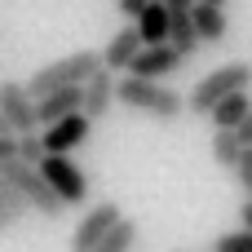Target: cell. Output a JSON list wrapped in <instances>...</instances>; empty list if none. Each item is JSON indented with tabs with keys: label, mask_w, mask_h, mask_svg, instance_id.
I'll use <instances>...</instances> for the list:
<instances>
[{
	"label": "cell",
	"mask_w": 252,
	"mask_h": 252,
	"mask_svg": "<svg viewBox=\"0 0 252 252\" xmlns=\"http://www.w3.org/2000/svg\"><path fill=\"white\" fill-rule=\"evenodd\" d=\"M115 102H120V106H128V111H137V115L164 120V124H173V120H182V115H186V97H182L177 89H168L164 80L133 75V71H124V75L115 80Z\"/></svg>",
	"instance_id": "obj_1"
},
{
	"label": "cell",
	"mask_w": 252,
	"mask_h": 252,
	"mask_svg": "<svg viewBox=\"0 0 252 252\" xmlns=\"http://www.w3.org/2000/svg\"><path fill=\"white\" fill-rule=\"evenodd\" d=\"M0 182H4V186H13V190L27 199V208H31V213H40L44 221H58V217L66 213L62 195L44 182L40 164H27V159H4V164H0Z\"/></svg>",
	"instance_id": "obj_2"
},
{
	"label": "cell",
	"mask_w": 252,
	"mask_h": 252,
	"mask_svg": "<svg viewBox=\"0 0 252 252\" xmlns=\"http://www.w3.org/2000/svg\"><path fill=\"white\" fill-rule=\"evenodd\" d=\"M235 89H252V62H226V66H217V71H208L190 93H186V111L190 115H208L226 93H235Z\"/></svg>",
	"instance_id": "obj_3"
},
{
	"label": "cell",
	"mask_w": 252,
	"mask_h": 252,
	"mask_svg": "<svg viewBox=\"0 0 252 252\" xmlns=\"http://www.w3.org/2000/svg\"><path fill=\"white\" fill-rule=\"evenodd\" d=\"M97 66H102V53H97V49H80V53H66V58H58V62L40 66V71L27 80V89H31V97H44V93H53V89L84 84Z\"/></svg>",
	"instance_id": "obj_4"
},
{
	"label": "cell",
	"mask_w": 252,
	"mask_h": 252,
	"mask_svg": "<svg viewBox=\"0 0 252 252\" xmlns=\"http://www.w3.org/2000/svg\"><path fill=\"white\" fill-rule=\"evenodd\" d=\"M40 173H44V182L62 195V204L66 208H75V204H84L89 199V177H84V168L71 159V155H44L40 159Z\"/></svg>",
	"instance_id": "obj_5"
},
{
	"label": "cell",
	"mask_w": 252,
	"mask_h": 252,
	"mask_svg": "<svg viewBox=\"0 0 252 252\" xmlns=\"http://www.w3.org/2000/svg\"><path fill=\"white\" fill-rule=\"evenodd\" d=\"M124 213H120V204L115 199H102V204H93L84 217H80V226L71 230V252H93L111 230H115V221H120Z\"/></svg>",
	"instance_id": "obj_6"
},
{
	"label": "cell",
	"mask_w": 252,
	"mask_h": 252,
	"mask_svg": "<svg viewBox=\"0 0 252 252\" xmlns=\"http://www.w3.org/2000/svg\"><path fill=\"white\" fill-rule=\"evenodd\" d=\"M0 115L9 120L13 133H35V128H40L35 97H31V89L18 84V80H4V84H0Z\"/></svg>",
	"instance_id": "obj_7"
},
{
	"label": "cell",
	"mask_w": 252,
	"mask_h": 252,
	"mask_svg": "<svg viewBox=\"0 0 252 252\" xmlns=\"http://www.w3.org/2000/svg\"><path fill=\"white\" fill-rule=\"evenodd\" d=\"M89 133H93V120H89L84 111H71V115L44 124L40 137H44V151H53V155H71V151H80V146L89 142Z\"/></svg>",
	"instance_id": "obj_8"
},
{
	"label": "cell",
	"mask_w": 252,
	"mask_h": 252,
	"mask_svg": "<svg viewBox=\"0 0 252 252\" xmlns=\"http://www.w3.org/2000/svg\"><path fill=\"white\" fill-rule=\"evenodd\" d=\"M182 62H186V53L164 40V44H142V53L128 62V71L146 75V80H168L173 71H182Z\"/></svg>",
	"instance_id": "obj_9"
},
{
	"label": "cell",
	"mask_w": 252,
	"mask_h": 252,
	"mask_svg": "<svg viewBox=\"0 0 252 252\" xmlns=\"http://www.w3.org/2000/svg\"><path fill=\"white\" fill-rule=\"evenodd\" d=\"M111 106H115V71H106V66H97L89 80H84V115L97 124V120H106L111 115Z\"/></svg>",
	"instance_id": "obj_10"
},
{
	"label": "cell",
	"mask_w": 252,
	"mask_h": 252,
	"mask_svg": "<svg viewBox=\"0 0 252 252\" xmlns=\"http://www.w3.org/2000/svg\"><path fill=\"white\" fill-rule=\"evenodd\" d=\"M142 53V31H137V22H128V27H120L111 40H106V49H102V66L106 71H128V62Z\"/></svg>",
	"instance_id": "obj_11"
},
{
	"label": "cell",
	"mask_w": 252,
	"mask_h": 252,
	"mask_svg": "<svg viewBox=\"0 0 252 252\" xmlns=\"http://www.w3.org/2000/svg\"><path fill=\"white\" fill-rule=\"evenodd\" d=\"M80 106H84V84H66V89H53V93L35 97L40 124H53V120H62V115H71V111H80Z\"/></svg>",
	"instance_id": "obj_12"
},
{
	"label": "cell",
	"mask_w": 252,
	"mask_h": 252,
	"mask_svg": "<svg viewBox=\"0 0 252 252\" xmlns=\"http://www.w3.org/2000/svg\"><path fill=\"white\" fill-rule=\"evenodd\" d=\"M190 18H195V31H199V40H204V44H221V40H226V31H230V22H226V4L195 0Z\"/></svg>",
	"instance_id": "obj_13"
},
{
	"label": "cell",
	"mask_w": 252,
	"mask_h": 252,
	"mask_svg": "<svg viewBox=\"0 0 252 252\" xmlns=\"http://www.w3.org/2000/svg\"><path fill=\"white\" fill-rule=\"evenodd\" d=\"M133 22H137V31H142V44H164V40H168V27H173V13H168L164 0H151Z\"/></svg>",
	"instance_id": "obj_14"
},
{
	"label": "cell",
	"mask_w": 252,
	"mask_h": 252,
	"mask_svg": "<svg viewBox=\"0 0 252 252\" xmlns=\"http://www.w3.org/2000/svg\"><path fill=\"white\" fill-rule=\"evenodd\" d=\"M248 111H252L248 89H235V93H226V97H221V102L208 111V120H213V128H239Z\"/></svg>",
	"instance_id": "obj_15"
},
{
	"label": "cell",
	"mask_w": 252,
	"mask_h": 252,
	"mask_svg": "<svg viewBox=\"0 0 252 252\" xmlns=\"http://www.w3.org/2000/svg\"><path fill=\"white\" fill-rule=\"evenodd\" d=\"M239 155H244V142H239V133H235V128H213V159H217L221 168H230V173H235Z\"/></svg>",
	"instance_id": "obj_16"
},
{
	"label": "cell",
	"mask_w": 252,
	"mask_h": 252,
	"mask_svg": "<svg viewBox=\"0 0 252 252\" xmlns=\"http://www.w3.org/2000/svg\"><path fill=\"white\" fill-rule=\"evenodd\" d=\"M168 44H177L186 58H195V49L204 44L199 31H195V18L190 13H173V27H168Z\"/></svg>",
	"instance_id": "obj_17"
},
{
	"label": "cell",
	"mask_w": 252,
	"mask_h": 252,
	"mask_svg": "<svg viewBox=\"0 0 252 252\" xmlns=\"http://www.w3.org/2000/svg\"><path fill=\"white\" fill-rule=\"evenodd\" d=\"M31 208H27V199L13 190V186H4L0 182V230H9V226H18L22 217H27Z\"/></svg>",
	"instance_id": "obj_18"
},
{
	"label": "cell",
	"mask_w": 252,
	"mask_h": 252,
	"mask_svg": "<svg viewBox=\"0 0 252 252\" xmlns=\"http://www.w3.org/2000/svg\"><path fill=\"white\" fill-rule=\"evenodd\" d=\"M133 244H137V221L120 217V221H115V230H111V235H106L93 252H133Z\"/></svg>",
	"instance_id": "obj_19"
},
{
	"label": "cell",
	"mask_w": 252,
	"mask_h": 252,
	"mask_svg": "<svg viewBox=\"0 0 252 252\" xmlns=\"http://www.w3.org/2000/svg\"><path fill=\"white\" fill-rule=\"evenodd\" d=\"M49 151H44V137H40V128L35 133H18V159H27V164H40Z\"/></svg>",
	"instance_id": "obj_20"
},
{
	"label": "cell",
	"mask_w": 252,
	"mask_h": 252,
	"mask_svg": "<svg viewBox=\"0 0 252 252\" xmlns=\"http://www.w3.org/2000/svg\"><path fill=\"white\" fill-rule=\"evenodd\" d=\"M213 252H252V230H244V226H239L235 235H221Z\"/></svg>",
	"instance_id": "obj_21"
},
{
	"label": "cell",
	"mask_w": 252,
	"mask_h": 252,
	"mask_svg": "<svg viewBox=\"0 0 252 252\" xmlns=\"http://www.w3.org/2000/svg\"><path fill=\"white\" fill-rule=\"evenodd\" d=\"M235 182H239L244 195H252V146H244V155H239V164H235Z\"/></svg>",
	"instance_id": "obj_22"
},
{
	"label": "cell",
	"mask_w": 252,
	"mask_h": 252,
	"mask_svg": "<svg viewBox=\"0 0 252 252\" xmlns=\"http://www.w3.org/2000/svg\"><path fill=\"white\" fill-rule=\"evenodd\" d=\"M18 159V133H0V164Z\"/></svg>",
	"instance_id": "obj_23"
},
{
	"label": "cell",
	"mask_w": 252,
	"mask_h": 252,
	"mask_svg": "<svg viewBox=\"0 0 252 252\" xmlns=\"http://www.w3.org/2000/svg\"><path fill=\"white\" fill-rule=\"evenodd\" d=\"M115 4H120V13H124V18L133 22V18H137V13H142V9H146L151 0H115Z\"/></svg>",
	"instance_id": "obj_24"
},
{
	"label": "cell",
	"mask_w": 252,
	"mask_h": 252,
	"mask_svg": "<svg viewBox=\"0 0 252 252\" xmlns=\"http://www.w3.org/2000/svg\"><path fill=\"white\" fill-rule=\"evenodd\" d=\"M235 133H239V142H244V146H252V111L244 115V124H239Z\"/></svg>",
	"instance_id": "obj_25"
},
{
	"label": "cell",
	"mask_w": 252,
	"mask_h": 252,
	"mask_svg": "<svg viewBox=\"0 0 252 252\" xmlns=\"http://www.w3.org/2000/svg\"><path fill=\"white\" fill-rule=\"evenodd\" d=\"M239 226H244V230H252V195L244 199V208H239Z\"/></svg>",
	"instance_id": "obj_26"
},
{
	"label": "cell",
	"mask_w": 252,
	"mask_h": 252,
	"mask_svg": "<svg viewBox=\"0 0 252 252\" xmlns=\"http://www.w3.org/2000/svg\"><path fill=\"white\" fill-rule=\"evenodd\" d=\"M168 4V13H190L195 9V0H164Z\"/></svg>",
	"instance_id": "obj_27"
},
{
	"label": "cell",
	"mask_w": 252,
	"mask_h": 252,
	"mask_svg": "<svg viewBox=\"0 0 252 252\" xmlns=\"http://www.w3.org/2000/svg\"><path fill=\"white\" fill-rule=\"evenodd\" d=\"M208 4H226V0H208Z\"/></svg>",
	"instance_id": "obj_28"
}]
</instances>
